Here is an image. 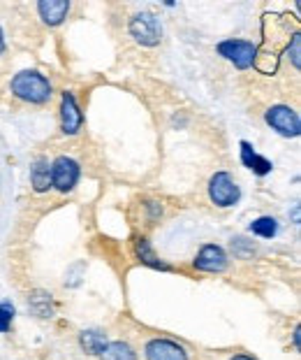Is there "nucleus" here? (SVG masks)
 I'll return each mask as SVG.
<instances>
[{
  "label": "nucleus",
  "instance_id": "obj_1",
  "mask_svg": "<svg viewBox=\"0 0 301 360\" xmlns=\"http://www.w3.org/2000/svg\"><path fill=\"white\" fill-rule=\"evenodd\" d=\"M10 89L14 98H19V101L30 103V105H44V103H49L53 96L51 82L37 70H21L19 75H14L10 82Z\"/></svg>",
  "mask_w": 301,
  "mask_h": 360
},
{
  "label": "nucleus",
  "instance_id": "obj_2",
  "mask_svg": "<svg viewBox=\"0 0 301 360\" xmlns=\"http://www.w3.org/2000/svg\"><path fill=\"white\" fill-rule=\"evenodd\" d=\"M208 198L215 207H234L241 198V188H239L236 179L232 177L229 172H215L211 179H208Z\"/></svg>",
  "mask_w": 301,
  "mask_h": 360
},
{
  "label": "nucleus",
  "instance_id": "obj_3",
  "mask_svg": "<svg viewBox=\"0 0 301 360\" xmlns=\"http://www.w3.org/2000/svg\"><path fill=\"white\" fill-rule=\"evenodd\" d=\"M130 35H133L135 42L142 44V47H158L162 40L160 24L151 12H137L135 17L130 19Z\"/></svg>",
  "mask_w": 301,
  "mask_h": 360
},
{
  "label": "nucleus",
  "instance_id": "obj_4",
  "mask_svg": "<svg viewBox=\"0 0 301 360\" xmlns=\"http://www.w3.org/2000/svg\"><path fill=\"white\" fill-rule=\"evenodd\" d=\"M265 121L283 137H299V133H301L299 114L288 105H272L265 112Z\"/></svg>",
  "mask_w": 301,
  "mask_h": 360
},
{
  "label": "nucleus",
  "instance_id": "obj_5",
  "mask_svg": "<svg viewBox=\"0 0 301 360\" xmlns=\"http://www.w3.org/2000/svg\"><path fill=\"white\" fill-rule=\"evenodd\" d=\"M81 177V167L74 158L69 156H58L51 163V186L60 191V193H69Z\"/></svg>",
  "mask_w": 301,
  "mask_h": 360
},
{
  "label": "nucleus",
  "instance_id": "obj_6",
  "mask_svg": "<svg viewBox=\"0 0 301 360\" xmlns=\"http://www.w3.org/2000/svg\"><path fill=\"white\" fill-rule=\"evenodd\" d=\"M218 53L239 70H248L257 58V47L248 40H225L218 44Z\"/></svg>",
  "mask_w": 301,
  "mask_h": 360
},
{
  "label": "nucleus",
  "instance_id": "obj_7",
  "mask_svg": "<svg viewBox=\"0 0 301 360\" xmlns=\"http://www.w3.org/2000/svg\"><path fill=\"white\" fill-rule=\"evenodd\" d=\"M195 270L199 272H211V274H218V272H225L227 265H229V258L225 254V249L218 247V244H204L199 249V254L192 260Z\"/></svg>",
  "mask_w": 301,
  "mask_h": 360
},
{
  "label": "nucleus",
  "instance_id": "obj_8",
  "mask_svg": "<svg viewBox=\"0 0 301 360\" xmlns=\"http://www.w3.org/2000/svg\"><path fill=\"white\" fill-rule=\"evenodd\" d=\"M83 126V114L76 105L74 96L65 91L60 96V128H63L65 135H76Z\"/></svg>",
  "mask_w": 301,
  "mask_h": 360
},
{
  "label": "nucleus",
  "instance_id": "obj_9",
  "mask_svg": "<svg viewBox=\"0 0 301 360\" xmlns=\"http://www.w3.org/2000/svg\"><path fill=\"white\" fill-rule=\"evenodd\" d=\"M144 354H146V360H188V351H185L181 344L165 340V337L151 340L146 344Z\"/></svg>",
  "mask_w": 301,
  "mask_h": 360
},
{
  "label": "nucleus",
  "instance_id": "obj_10",
  "mask_svg": "<svg viewBox=\"0 0 301 360\" xmlns=\"http://www.w3.org/2000/svg\"><path fill=\"white\" fill-rule=\"evenodd\" d=\"M37 14L46 26H60L69 14V3L67 0H42L37 3Z\"/></svg>",
  "mask_w": 301,
  "mask_h": 360
},
{
  "label": "nucleus",
  "instance_id": "obj_11",
  "mask_svg": "<svg viewBox=\"0 0 301 360\" xmlns=\"http://www.w3.org/2000/svg\"><path fill=\"white\" fill-rule=\"evenodd\" d=\"M241 163L248 167V170H253L257 177H265V174H269L272 172V160L269 158H265V156H260L257 151L253 149V144L250 142H246V140H241Z\"/></svg>",
  "mask_w": 301,
  "mask_h": 360
},
{
  "label": "nucleus",
  "instance_id": "obj_12",
  "mask_svg": "<svg viewBox=\"0 0 301 360\" xmlns=\"http://www.w3.org/2000/svg\"><path fill=\"white\" fill-rule=\"evenodd\" d=\"M30 184L37 193H44V191L51 188V165L46 158H37L35 165L30 167Z\"/></svg>",
  "mask_w": 301,
  "mask_h": 360
},
{
  "label": "nucleus",
  "instance_id": "obj_13",
  "mask_svg": "<svg viewBox=\"0 0 301 360\" xmlns=\"http://www.w3.org/2000/svg\"><path fill=\"white\" fill-rule=\"evenodd\" d=\"M135 254H137V258L142 260L144 265L156 267V270H169V265H165V263H162V260L156 256V251H153L151 242L146 240V237H139V240L135 242Z\"/></svg>",
  "mask_w": 301,
  "mask_h": 360
},
{
  "label": "nucleus",
  "instance_id": "obj_14",
  "mask_svg": "<svg viewBox=\"0 0 301 360\" xmlns=\"http://www.w3.org/2000/svg\"><path fill=\"white\" fill-rule=\"evenodd\" d=\"M79 344L88 356H100L107 347V335L100 330H83L79 335Z\"/></svg>",
  "mask_w": 301,
  "mask_h": 360
},
{
  "label": "nucleus",
  "instance_id": "obj_15",
  "mask_svg": "<svg viewBox=\"0 0 301 360\" xmlns=\"http://www.w3.org/2000/svg\"><path fill=\"white\" fill-rule=\"evenodd\" d=\"M102 360H137L135 349L128 342H107L105 351L100 354Z\"/></svg>",
  "mask_w": 301,
  "mask_h": 360
},
{
  "label": "nucleus",
  "instance_id": "obj_16",
  "mask_svg": "<svg viewBox=\"0 0 301 360\" xmlns=\"http://www.w3.org/2000/svg\"><path fill=\"white\" fill-rule=\"evenodd\" d=\"M250 233L257 237H265V240H272L278 233V221L274 217H260L250 224Z\"/></svg>",
  "mask_w": 301,
  "mask_h": 360
},
{
  "label": "nucleus",
  "instance_id": "obj_17",
  "mask_svg": "<svg viewBox=\"0 0 301 360\" xmlns=\"http://www.w3.org/2000/svg\"><path fill=\"white\" fill-rule=\"evenodd\" d=\"M288 58L292 60L295 70H299V68H301V33L292 35V40L288 44Z\"/></svg>",
  "mask_w": 301,
  "mask_h": 360
},
{
  "label": "nucleus",
  "instance_id": "obj_18",
  "mask_svg": "<svg viewBox=\"0 0 301 360\" xmlns=\"http://www.w3.org/2000/svg\"><path fill=\"white\" fill-rule=\"evenodd\" d=\"M12 316H14V309L10 304H0V333H7L12 326Z\"/></svg>",
  "mask_w": 301,
  "mask_h": 360
},
{
  "label": "nucleus",
  "instance_id": "obj_19",
  "mask_svg": "<svg viewBox=\"0 0 301 360\" xmlns=\"http://www.w3.org/2000/svg\"><path fill=\"white\" fill-rule=\"evenodd\" d=\"M299 342H301V328H295V347L299 349Z\"/></svg>",
  "mask_w": 301,
  "mask_h": 360
},
{
  "label": "nucleus",
  "instance_id": "obj_20",
  "mask_svg": "<svg viewBox=\"0 0 301 360\" xmlns=\"http://www.w3.org/2000/svg\"><path fill=\"white\" fill-rule=\"evenodd\" d=\"M229 360H255V358H253V356H246V354H239V356L229 358Z\"/></svg>",
  "mask_w": 301,
  "mask_h": 360
},
{
  "label": "nucleus",
  "instance_id": "obj_21",
  "mask_svg": "<svg viewBox=\"0 0 301 360\" xmlns=\"http://www.w3.org/2000/svg\"><path fill=\"white\" fill-rule=\"evenodd\" d=\"M5 51V35H3V28H0V53Z\"/></svg>",
  "mask_w": 301,
  "mask_h": 360
}]
</instances>
